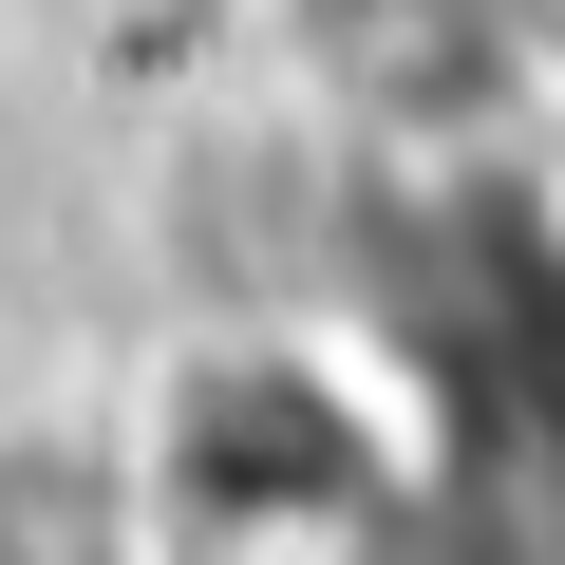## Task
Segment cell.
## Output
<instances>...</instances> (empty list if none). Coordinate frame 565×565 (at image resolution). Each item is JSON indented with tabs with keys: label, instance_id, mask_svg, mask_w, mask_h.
Masks as SVG:
<instances>
[{
	"label": "cell",
	"instance_id": "1",
	"mask_svg": "<svg viewBox=\"0 0 565 565\" xmlns=\"http://www.w3.org/2000/svg\"><path fill=\"white\" fill-rule=\"evenodd\" d=\"M396 396L321 321H207L132 396V509L207 565H340L396 509Z\"/></svg>",
	"mask_w": 565,
	"mask_h": 565
}]
</instances>
